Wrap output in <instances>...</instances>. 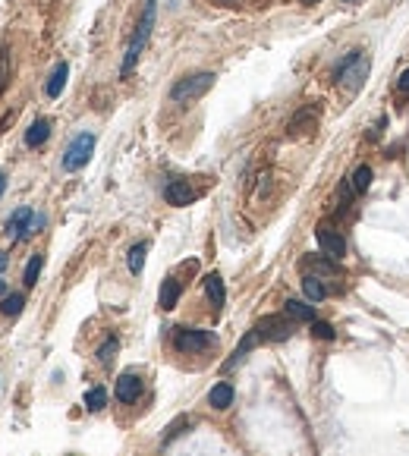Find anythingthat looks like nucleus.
I'll return each mask as SVG.
<instances>
[{"label": "nucleus", "instance_id": "nucleus-1", "mask_svg": "<svg viewBox=\"0 0 409 456\" xmlns=\"http://www.w3.org/2000/svg\"><path fill=\"white\" fill-rule=\"evenodd\" d=\"M155 10H157V0H145V7H142V19H139L136 35H132L130 48H126V57H123V67H120V73H123V76H130V73H132V67H136V63H139V57H142L145 41H148L151 28H155Z\"/></svg>", "mask_w": 409, "mask_h": 456}, {"label": "nucleus", "instance_id": "nucleus-2", "mask_svg": "<svg viewBox=\"0 0 409 456\" xmlns=\"http://www.w3.org/2000/svg\"><path fill=\"white\" fill-rule=\"evenodd\" d=\"M368 69H372V60L365 57V51H349L343 57V63L337 67V82H340L347 91H359L368 79Z\"/></svg>", "mask_w": 409, "mask_h": 456}, {"label": "nucleus", "instance_id": "nucleus-3", "mask_svg": "<svg viewBox=\"0 0 409 456\" xmlns=\"http://www.w3.org/2000/svg\"><path fill=\"white\" fill-rule=\"evenodd\" d=\"M214 347V334L211 331H198V327H173V349L186 356L204 353Z\"/></svg>", "mask_w": 409, "mask_h": 456}, {"label": "nucleus", "instance_id": "nucleus-4", "mask_svg": "<svg viewBox=\"0 0 409 456\" xmlns=\"http://www.w3.org/2000/svg\"><path fill=\"white\" fill-rule=\"evenodd\" d=\"M214 85V73H195V76H183V79L177 82L171 89V98L177 104H189L195 101V98H202L204 91Z\"/></svg>", "mask_w": 409, "mask_h": 456}, {"label": "nucleus", "instance_id": "nucleus-5", "mask_svg": "<svg viewBox=\"0 0 409 456\" xmlns=\"http://www.w3.org/2000/svg\"><path fill=\"white\" fill-rule=\"evenodd\" d=\"M293 324L296 321L290 318V315H268V318H261L259 324H255V334L261 337V340L268 343H284L293 337Z\"/></svg>", "mask_w": 409, "mask_h": 456}, {"label": "nucleus", "instance_id": "nucleus-6", "mask_svg": "<svg viewBox=\"0 0 409 456\" xmlns=\"http://www.w3.org/2000/svg\"><path fill=\"white\" fill-rule=\"evenodd\" d=\"M92 151H95V136H92V132H79V136L69 142L67 155H63V170H69V173L82 170V167L89 164Z\"/></svg>", "mask_w": 409, "mask_h": 456}, {"label": "nucleus", "instance_id": "nucleus-7", "mask_svg": "<svg viewBox=\"0 0 409 456\" xmlns=\"http://www.w3.org/2000/svg\"><path fill=\"white\" fill-rule=\"evenodd\" d=\"M318 245H321V252L327 255V258H334V261H340L343 255H347V239L340 236L337 230H331V227H318Z\"/></svg>", "mask_w": 409, "mask_h": 456}, {"label": "nucleus", "instance_id": "nucleus-8", "mask_svg": "<svg viewBox=\"0 0 409 456\" xmlns=\"http://www.w3.org/2000/svg\"><path fill=\"white\" fill-rule=\"evenodd\" d=\"M164 198H167V204H177V208H183V204L195 202L198 189H192L186 179H171V183L164 186Z\"/></svg>", "mask_w": 409, "mask_h": 456}, {"label": "nucleus", "instance_id": "nucleus-9", "mask_svg": "<svg viewBox=\"0 0 409 456\" xmlns=\"http://www.w3.org/2000/svg\"><path fill=\"white\" fill-rule=\"evenodd\" d=\"M142 396V378L126 371V375L116 378V400L120 403H136Z\"/></svg>", "mask_w": 409, "mask_h": 456}, {"label": "nucleus", "instance_id": "nucleus-10", "mask_svg": "<svg viewBox=\"0 0 409 456\" xmlns=\"http://www.w3.org/2000/svg\"><path fill=\"white\" fill-rule=\"evenodd\" d=\"M32 224H35L32 208H19V211L7 220V236L10 239H22L26 233H32Z\"/></svg>", "mask_w": 409, "mask_h": 456}, {"label": "nucleus", "instance_id": "nucleus-11", "mask_svg": "<svg viewBox=\"0 0 409 456\" xmlns=\"http://www.w3.org/2000/svg\"><path fill=\"white\" fill-rule=\"evenodd\" d=\"M315 123H318V110L315 107H302L299 114L290 120V136H302V132H312Z\"/></svg>", "mask_w": 409, "mask_h": 456}, {"label": "nucleus", "instance_id": "nucleus-12", "mask_svg": "<svg viewBox=\"0 0 409 456\" xmlns=\"http://www.w3.org/2000/svg\"><path fill=\"white\" fill-rule=\"evenodd\" d=\"M204 293H208V299H211L214 308H224L227 290H224V280H220V274H208V277H204Z\"/></svg>", "mask_w": 409, "mask_h": 456}, {"label": "nucleus", "instance_id": "nucleus-13", "mask_svg": "<svg viewBox=\"0 0 409 456\" xmlns=\"http://www.w3.org/2000/svg\"><path fill=\"white\" fill-rule=\"evenodd\" d=\"M180 280H173V277H167L161 283V296H157V302H161V308L164 312H171V308H177V302H180Z\"/></svg>", "mask_w": 409, "mask_h": 456}, {"label": "nucleus", "instance_id": "nucleus-14", "mask_svg": "<svg viewBox=\"0 0 409 456\" xmlns=\"http://www.w3.org/2000/svg\"><path fill=\"white\" fill-rule=\"evenodd\" d=\"M48 136H51V120L41 116V120H35L32 126L26 130V145H28V148H38V145L48 142Z\"/></svg>", "mask_w": 409, "mask_h": 456}, {"label": "nucleus", "instance_id": "nucleus-15", "mask_svg": "<svg viewBox=\"0 0 409 456\" xmlns=\"http://www.w3.org/2000/svg\"><path fill=\"white\" fill-rule=\"evenodd\" d=\"M192 425H195V419H192V416H180V419H173V422L167 425V431H164L161 444H164V447H167V444H173L177 437H183L186 431L192 428Z\"/></svg>", "mask_w": 409, "mask_h": 456}, {"label": "nucleus", "instance_id": "nucleus-16", "mask_svg": "<svg viewBox=\"0 0 409 456\" xmlns=\"http://www.w3.org/2000/svg\"><path fill=\"white\" fill-rule=\"evenodd\" d=\"M208 403H211L214 409H230V406H233V387H230L227 381L214 384L211 394H208Z\"/></svg>", "mask_w": 409, "mask_h": 456}, {"label": "nucleus", "instance_id": "nucleus-17", "mask_svg": "<svg viewBox=\"0 0 409 456\" xmlns=\"http://www.w3.org/2000/svg\"><path fill=\"white\" fill-rule=\"evenodd\" d=\"M284 306H286L284 312L290 315L293 321H306V324H312V321H315V308H312V306H306L302 299H286Z\"/></svg>", "mask_w": 409, "mask_h": 456}, {"label": "nucleus", "instance_id": "nucleus-18", "mask_svg": "<svg viewBox=\"0 0 409 456\" xmlns=\"http://www.w3.org/2000/svg\"><path fill=\"white\" fill-rule=\"evenodd\" d=\"M302 268H306V271H312L315 277H318V274H337L334 258H327V255H308V258L302 261Z\"/></svg>", "mask_w": 409, "mask_h": 456}, {"label": "nucleus", "instance_id": "nucleus-19", "mask_svg": "<svg viewBox=\"0 0 409 456\" xmlns=\"http://www.w3.org/2000/svg\"><path fill=\"white\" fill-rule=\"evenodd\" d=\"M302 293L308 296V302H321L327 296V286L321 283V277H315V274H306L302 277Z\"/></svg>", "mask_w": 409, "mask_h": 456}, {"label": "nucleus", "instance_id": "nucleus-20", "mask_svg": "<svg viewBox=\"0 0 409 456\" xmlns=\"http://www.w3.org/2000/svg\"><path fill=\"white\" fill-rule=\"evenodd\" d=\"M372 177H375V173H372V167H368V164H359V167L353 170V177H349V189H353L356 195H359V192H365L368 186H372Z\"/></svg>", "mask_w": 409, "mask_h": 456}, {"label": "nucleus", "instance_id": "nucleus-21", "mask_svg": "<svg viewBox=\"0 0 409 456\" xmlns=\"http://www.w3.org/2000/svg\"><path fill=\"white\" fill-rule=\"evenodd\" d=\"M67 76H69V67L67 63H57L54 73H51V79H48V98H60L63 85H67Z\"/></svg>", "mask_w": 409, "mask_h": 456}, {"label": "nucleus", "instance_id": "nucleus-22", "mask_svg": "<svg viewBox=\"0 0 409 456\" xmlns=\"http://www.w3.org/2000/svg\"><path fill=\"white\" fill-rule=\"evenodd\" d=\"M22 306H26V296H22V293H7L3 299H0V315L13 318V315L22 312Z\"/></svg>", "mask_w": 409, "mask_h": 456}, {"label": "nucleus", "instance_id": "nucleus-23", "mask_svg": "<svg viewBox=\"0 0 409 456\" xmlns=\"http://www.w3.org/2000/svg\"><path fill=\"white\" fill-rule=\"evenodd\" d=\"M145 255H148V243H136L130 249V258H126V265H130L132 274H142L145 268Z\"/></svg>", "mask_w": 409, "mask_h": 456}, {"label": "nucleus", "instance_id": "nucleus-24", "mask_svg": "<svg viewBox=\"0 0 409 456\" xmlns=\"http://www.w3.org/2000/svg\"><path fill=\"white\" fill-rule=\"evenodd\" d=\"M41 265H44V258H41V255H32V258H28V265H26V274H22V283H26V286H35V283H38Z\"/></svg>", "mask_w": 409, "mask_h": 456}, {"label": "nucleus", "instance_id": "nucleus-25", "mask_svg": "<svg viewBox=\"0 0 409 456\" xmlns=\"http://www.w3.org/2000/svg\"><path fill=\"white\" fill-rule=\"evenodd\" d=\"M85 406H89L92 412L104 409V406H107V390H104V387H92L89 394H85Z\"/></svg>", "mask_w": 409, "mask_h": 456}, {"label": "nucleus", "instance_id": "nucleus-26", "mask_svg": "<svg viewBox=\"0 0 409 456\" xmlns=\"http://www.w3.org/2000/svg\"><path fill=\"white\" fill-rule=\"evenodd\" d=\"M10 51L7 48H0V95L7 91V85H10Z\"/></svg>", "mask_w": 409, "mask_h": 456}, {"label": "nucleus", "instance_id": "nucleus-27", "mask_svg": "<svg viewBox=\"0 0 409 456\" xmlns=\"http://www.w3.org/2000/svg\"><path fill=\"white\" fill-rule=\"evenodd\" d=\"M116 349H120V343H116L114 337H110V340H104L101 349H98V362H101V365H110V362H114V356H116Z\"/></svg>", "mask_w": 409, "mask_h": 456}, {"label": "nucleus", "instance_id": "nucleus-28", "mask_svg": "<svg viewBox=\"0 0 409 456\" xmlns=\"http://www.w3.org/2000/svg\"><path fill=\"white\" fill-rule=\"evenodd\" d=\"M312 334L318 337V340H334V327L327 324V321H312Z\"/></svg>", "mask_w": 409, "mask_h": 456}, {"label": "nucleus", "instance_id": "nucleus-29", "mask_svg": "<svg viewBox=\"0 0 409 456\" xmlns=\"http://www.w3.org/2000/svg\"><path fill=\"white\" fill-rule=\"evenodd\" d=\"M397 89H400V91H409V69L400 76V82H397Z\"/></svg>", "mask_w": 409, "mask_h": 456}, {"label": "nucleus", "instance_id": "nucleus-30", "mask_svg": "<svg viewBox=\"0 0 409 456\" xmlns=\"http://www.w3.org/2000/svg\"><path fill=\"white\" fill-rule=\"evenodd\" d=\"M7 265H10V255H7V252H0V271H3Z\"/></svg>", "mask_w": 409, "mask_h": 456}, {"label": "nucleus", "instance_id": "nucleus-31", "mask_svg": "<svg viewBox=\"0 0 409 456\" xmlns=\"http://www.w3.org/2000/svg\"><path fill=\"white\" fill-rule=\"evenodd\" d=\"M3 189H7V173L0 170V195H3Z\"/></svg>", "mask_w": 409, "mask_h": 456}, {"label": "nucleus", "instance_id": "nucleus-32", "mask_svg": "<svg viewBox=\"0 0 409 456\" xmlns=\"http://www.w3.org/2000/svg\"><path fill=\"white\" fill-rule=\"evenodd\" d=\"M3 296H7V280L0 277V299H3Z\"/></svg>", "mask_w": 409, "mask_h": 456}, {"label": "nucleus", "instance_id": "nucleus-33", "mask_svg": "<svg viewBox=\"0 0 409 456\" xmlns=\"http://www.w3.org/2000/svg\"><path fill=\"white\" fill-rule=\"evenodd\" d=\"M306 3H318V0H306Z\"/></svg>", "mask_w": 409, "mask_h": 456}, {"label": "nucleus", "instance_id": "nucleus-34", "mask_svg": "<svg viewBox=\"0 0 409 456\" xmlns=\"http://www.w3.org/2000/svg\"><path fill=\"white\" fill-rule=\"evenodd\" d=\"M343 3H353V0H343Z\"/></svg>", "mask_w": 409, "mask_h": 456}]
</instances>
